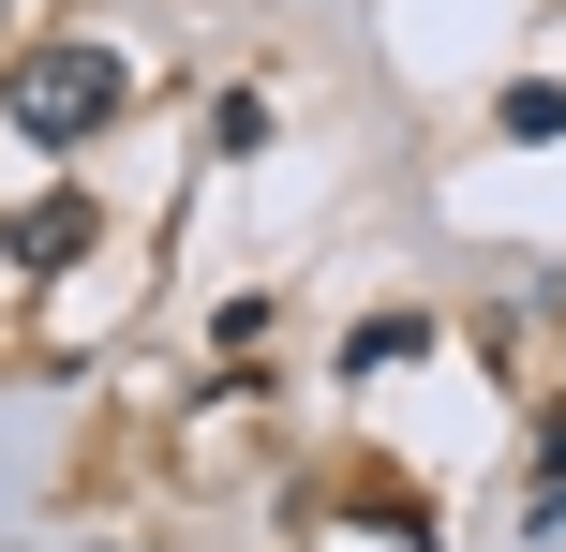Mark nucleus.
<instances>
[{"instance_id": "f257e3e1", "label": "nucleus", "mask_w": 566, "mask_h": 552, "mask_svg": "<svg viewBox=\"0 0 566 552\" xmlns=\"http://www.w3.org/2000/svg\"><path fill=\"white\" fill-rule=\"evenodd\" d=\"M119 105H135L119 45H15V75H0V119H15L30 149H90Z\"/></svg>"}, {"instance_id": "f03ea898", "label": "nucleus", "mask_w": 566, "mask_h": 552, "mask_svg": "<svg viewBox=\"0 0 566 552\" xmlns=\"http://www.w3.org/2000/svg\"><path fill=\"white\" fill-rule=\"evenodd\" d=\"M90 225H105L90 195H30V209H15V269H75V254H90Z\"/></svg>"}, {"instance_id": "7ed1b4c3", "label": "nucleus", "mask_w": 566, "mask_h": 552, "mask_svg": "<svg viewBox=\"0 0 566 552\" xmlns=\"http://www.w3.org/2000/svg\"><path fill=\"white\" fill-rule=\"evenodd\" d=\"M492 119H507L522 149H552V135H566V75H507V105H492Z\"/></svg>"}, {"instance_id": "20e7f679", "label": "nucleus", "mask_w": 566, "mask_h": 552, "mask_svg": "<svg viewBox=\"0 0 566 552\" xmlns=\"http://www.w3.org/2000/svg\"><path fill=\"white\" fill-rule=\"evenodd\" d=\"M418 344H432L418 314H358V329H343V374H388V358H418Z\"/></svg>"}]
</instances>
